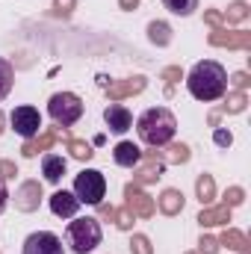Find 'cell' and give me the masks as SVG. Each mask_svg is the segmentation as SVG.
I'll use <instances>...</instances> for the list:
<instances>
[{
    "mask_svg": "<svg viewBox=\"0 0 251 254\" xmlns=\"http://www.w3.org/2000/svg\"><path fill=\"white\" fill-rule=\"evenodd\" d=\"M48 116L63 127H71L83 119V101L74 92H57L48 101Z\"/></svg>",
    "mask_w": 251,
    "mask_h": 254,
    "instance_id": "5b68a950",
    "label": "cell"
},
{
    "mask_svg": "<svg viewBox=\"0 0 251 254\" xmlns=\"http://www.w3.org/2000/svg\"><path fill=\"white\" fill-rule=\"evenodd\" d=\"M213 139H216V145H222V148H228V145L234 142V136H231V133H225V130H216V133H213Z\"/></svg>",
    "mask_w": 251,
    "mask_h": 254,
    "instance_id": "5bb4252c",
    "label": "cell"
},
{
    "mask_svg": "<svg viewBox=\"0 0 251 254\" xmlns=\"http://www.w3.org/2000/svg\"><path fill=\"white\" fill-rule=\"evenodd\" d=\"M113 160H116L122 169H133V166L142 160V154H139V148H136L133 142H119L116 151H113Z\"/></svg>",
    "mask_w": 251,
    "mask_h": 254,
    "instance_id": "8fae6325",
    "label": "cell"
},
{
    "mask_svg": "<svg viewBox=\"0 0 251 254\" xmlns=\"http://www.w3.org/2000/svg\"><path fill=\"white\" fill-rule=\"evenodd\" d=\"M9 125H12V130H15L21 139H33V136H39V130H42V113H39L36 107H30V104L15 107L12 116H9Z\"/></svg>",
    "mask_w": 251,
    "mask_h": 254,
    "instance_id": "8992f818",
    "label": "cell"
},
{
    "mask_svg": "<svg viewBox=\"0 0 251 254\" xmlns=\"http://www.w3.org/2000/svg\"><path fill=\"white\" fill-rule=\"evenodd\" d=\"M21 254H65L63 240L51 231H36L24 240V252Z\"/></svg>",
    "mask_w": 251,
    "mask_h": 254,
    "instance_id": "52a82bcc",
    "label": "cell"
},
{
    "mask_svg": "<svg viewBox=\"0 0 251 254\" xmlns=\"http://www.w3.org/2000/svg\"><path fill=\"white\" fill-rule=\"evenodd\" d=\"M163 6H166L172 15L187 18V15H192V12L198 9V0H163Z\"/></svg>",
    "mask_w": 251,
    "mask_h": 254,
    "instance_id": "4fadbf2b",
    "label": "cell"
},
{
    "mask_svg": "<svg viewBox=\"0 0 251 254\" xmlns=\"http://www.w3.org/2000/svg\"><path fill=\"white\" fill-rule=\"evenodd\" d=\"M187 89L195 101H219L228 92V71L225 65L216 60H201L192 65V71L187 74Z\"/></svg>",
    "mask_w": 251,
    "mask_h": 254,
    "instance_id": "6da1fadb",
    "label": "cell"
},
{
    "mask_svg": "<svg viewBox=\"0 0 251 254\" xmlns=\"http://www.w3.org/2000/svg\"><path fill=\"white\" fill-rule=\"evenodd\" d=\"M74 195L80 204H89V207H98L107 195V178L104 172L98 169H83L77 178H74Z\"/></svg>",
    "mask_w": 251,
    "mask_h": 254,
    "instance_id": "277c9868",
    "label": "cell"
},
{
    "mask_svg": "<svg viewBox=\"0 0 251 254\" xmlns=\"http://www.w3.org/2000/svg\"><path fill=\"white\" fill-rule=\"evenodd\" d=\"M12 80H15V68L6 57H0V101L12 92Z\"/></svg>",
    "mask_w": 251,
    "mask_h": 254,
    "instance_id": "7c38bea8",
    "label": "cell"
},
{
    "mask_svg": "<svg viewBox=\"0 0 251 254\" xmlns=\"http://www.w3.org/2000/svg\"><path fill=\"white\" fill-rule=\"evenodd\" d=\"M104 122L110 127V133H127L130 127H133V113L127 110L125 104H110L107 110H104Z\"/></svg>",
    "mask_w": 251,
    "mask_h": 254,
    "instance_id": "ba28073f",
    "label": "cell"
},
{
    "mask_svg": "<svg viewBox=\"0 0 251 254\" xmlns=\"http://www.w3.org/2000/svg\"><path fill=\"white\" fill-rule=\"evenodd\" d=\"M104 240V231H101V222L92 219V216H74L65 228V243L71 246L74 254H92Z\"/></svg>",
    "mask_w": 251,
    "mask_h": 254,
    "instance_id": "3957f363",
    "label": "cell"
},
{
    "mask_svg": "<svg viewBox=\"0 0 251 254\" xmlns=\"http://www.w3.org/2000/svg\"><path fill=\"white\" fill-rule=\"evenodd\" d=\"M136 133H139V139H142L145 145H151V148H166V145L175 139V133H178V119H175V113L166 110V107H151V110H145V113L136 119Z\"/></svg>",
    "mask_w": 251,
    "mask_h": 254,
    "instance_id": "7a4b0ae2",
    "label": "cell"
},
{
    "mask_svg": "<svg viewBox=\"0 0 251 254\" xmlns=\"http://www.w3.org/2000/svg\"><path fill=\"white\" fill-rule=\"evenodd\" d=\"M6 204H9V190H6V181L0 178V213L6 210Z\"/></svg>",
    "mask_w": 251,
    "mask_h": 254,
    "instance_id": "9a60e30c",
    "label": "cell"
},
{
    "mask_svg": "<svg viewBox=\"0 0 251 254\" xmlns=\"http://www.w3.org/2000/svg\"><path fill=\"white\" fill-rule=\"evenodd\" d=\"M65 172H68L65 157H60V154H45L42 157V175H45L48 184H60L65 178Z\"/></svg>",
    "mask_w": 251,
    "mask_h": 254,
    "instance_id": "30bf717a",
    "label": "cell"
},
{
    "mask_svg": "<svg viewBox=\"0 0 251 254\" xmlns=\"http://www.w3.org/2000/svg\"><path fill=\"white\" fill-rule=\"evenodd\" d=\"M80 207H83V204L77 201L74 192L57 190L54 195H51V210H54V216H60V219H74Z\"/></svg>",
    "mask_w": 251,
    "mask_h": 254,
    "instance_id": "9c48e42d",
    "label": "cell"
}]
</instances>
